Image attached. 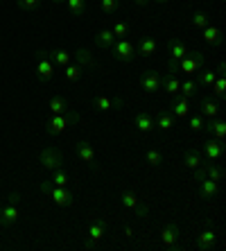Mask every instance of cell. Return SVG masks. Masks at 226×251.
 Returning a JSON list of instances; mask_svg holds the SVG:
<instances>
[{
	"label": "cell",
	"mask_w": 226,
	"mask_h": 251,
	"mask_svg": "<svg viewBox=\"0 0 226 251\" xmlns=\"http://www.w3.org/2000/svg\"><path fill=\"white\" fill-rule=\"evenodd\" d=\"M195 75H197V79H195V82H197V86L210 88V86H213V82H215V77H217V73H215V70H206V68H201V70H197Z\"/></svg>",
	"instance_id": "cell-32"
},
{
	"label": "cell",
	"mask_w": 226,
	"mask_h": 251,
	"mask_svg": "<svg viewBox=\"0 0 226 251\" xmlns=\"http://www.w3.org/2000/svg\"><path fill=\"white\" fill-rule=\"evenodd\" d=\"M203 64H206V54H203L201 50H188L186 57L176 64V73H183V75L190 77V75H195L197 70H201Z\"/></svg>",
	"instance_id": "cell-4"
},
{
	"label": "cell",
	"mask_w": 226,
	"mask_h": 251,
	"mask_svg": "<svg viewBox=\"0 0 226 251\" xmlns=\"http://www.w3.org/2000/svg\"><path fill=\"white\" fill-rule=\"evenodd\" d=\"M36 77H39L41 82H50L54 77V64L50 61L48 52H36Z\"/></svg>",
	"instance_id": "cell-7"
},
{
	"label": "cell",
	"mask_w": 226,
	"mask_h": 251,
	"mask_svg": "<svg viewBox=\"0 0 226 251\" xmlns=\"http://www.w3.org/2000/svg\"><path fill=\"white\" fill-rule=\"evenodd\" d=\"M174 123H176V118H174L168 109H161V111L154 116V125H156L158 131H170V129L174 127Z\"/></svg>",
	"instance_id": "cell-21"
},
{
	"label": "cell",
	"mask_w": 226,
	"mask_h": 251,
	"mask_svg": "<svg viewBox=\"0 0 226 251\" xmlns=\"http://www.w3.org/2000/svg\"><path fill=\"white\" fill-rule=\"evenodd\" d=\"M203 131L215 140H224L226 138V120H222L220 116L217 118H206L203 123Z\"/></svg>",
	"instance_id": "cell-9"
},
{
	"label": "cell",
	"mask_w": 226,
	"mask_h": 251,
	"mask_svg": "<svg viewBox=\"0 0 226 251\" xmlns=\"http://www.w3.org/2000/svg\"><path fill=\"white\" fill-rule=\"evenodd\" d=\"M68 181H70V176H68V172H66L64 168H57V170L50 172V183H52V186L68 188Z\"/></svg>",
	"instance_id": "cell-33"
},
{
	"label": "cell",
	"mask_w": 226,
	"mask_h": 251,
	"mask_svg": "<svg viewBox=\"0 0 226 251\" xmlns=\"http://www.w3.org/2000/svg\"><path fill=\"white\" fill-rule=\"evenodd\" d=\"M125 235H127V238H133V228L127 226V228H125Z\"/></svg>",
	"instance_id": "cell-46"
},
{
	"label": "cell",
	"mask_w": 226,
	"mask_h": 251,
	"mask_svg": "<svg viewBox=\"0 0 226 251\" xmlns=\"http://www.w3.org/2000/svg\"><path fill=\"white\" fill-rule=\"evenodd\" d=\"M104 233H106V222L104 220H93L91 226H88V238L95 240V242H100V240L104 238Z\"/></svg>",
	"instance_id": "cell-30"
},
{
	"label": "cell",
	"mask_w": 226,
	"mask_h": 251,
	"mask_svg": "<svg viewBox=\"0 0 226 251\" xmlns=\"http://www.w3.org/2000/svg\"><path fill=\"white\" fill-rule=\"evenodd\" d=\"M18 217H21L18 204H14V201L7 199L5 204L0 206V224H2V226H14V224L18 222Z\"/></svg>",
	"instance_id": "cell-12"
},
{
	"label": "cell",
	"mask_w": 226,
	"mask_h": 251,
	"mask_svg": "<svg viewBox=\"0 0 226 251\" xmlns=\"http://www.w3.org/2000/svg\"><path fill=\"white\" fill-rule=\"evenodd\" d=\"M95 245H98V242H95V240H91V238L84 240V247H86V249H95Z\"/></svg>",
	"instance_id": "cell-44"
},
{
	"label": "cell",
	"mask_w": 226,
	"mask_h": 251,
	"mask_svg": "<svg viewBox=\"0 0 226 251\" xmlns=\"http://www.w3.org/2000/svg\"><path fill=\"white\" fill-rule=\"evenodd\" d=\"M179 235H181L179 224H176V222H168L165 226H163V231H161L163 247H168V249H176V245H179Z\"/></svg>",
	"instance_id": "cell-10"
},
{
	"label": "cell",
	"mask_w": 226,
	"mask_h": 251,
	"mask_svg": "<svg viewBox=\"0 0 226 251\" xmlns=\"http://www.w3.org/2000/svg\"><path fill=\"white\" fill-rule=\"evenodd\" d=\"M203 123H206V118H203L201 113L188 116V127H190L192 131H201V129H203Z\"/></svg>",
	"instance_id": "cell-40"
},
{
	"label": "cell",
	"mask_w": 226,
	"mask_h": 251,
	"mask_svg": "<svg viewBox=\"0 0 226 251\" xmlns=\"http://www.w3.org/2000/svg\"><path fill=\"white\" fill-rule=\"evenodd\" d=\"M201 39L208 43V46H222V41H224V39H222V32L215 27V25H206V27L201 29Z\"/></svg>",
	"instance_id": "cell-27"
},
{
	"label": "cell",
	"mask_w": 226,
	"mask_h": 251,
	"mask_svg": "<svg viewBox=\"0 0 226 251\" xmlns=\"http://www.w3.org/2000/svg\"><path fill=\"white\" fill-rule=\"evenodd\" d=\"M161 88L170 95H176L179 93V88H181L179 77L174 75V73H165V75H161Z\"/></svg>",
	"instance_id": "cell-23"
},
{
	"label": "cell",
	"mask_w": 226,
	"mask_h": 251,
	"mask_svg": "<svg viewBox=\"0 0 226 251\" xmlns=\"http://www.w3.org/2000/svg\"><path fill=\"white\" fill-rule=\"evenodd\" d=\"M118 7H120L118 0H100V9H102L104 14H116Z\"/></svg>",
	"instance_id": "cell-42"
},
{
	"label": "cell",
	"mask_w": 226,
	"mask_h": 251,
	"mask_svg": "<svg viewBox=\"0 0 226 251\" xmlns=\"http://www.w3.org/2000/svg\"><path fill=\"white\" fill-rule=\"evenodd\" d=\"M215 245H217V233L213 231V226H206L197 238V249L199 251H213Z\"/></svg>",
	"instance_id": "cell-18"
},
{
	"label": "cell",
	"mask_w": 226,
	"mask_h": 251,
	"mask_svg": "<svg viewBox=\"0 0 226 251\" xmlns=\"http://www.w3.org/2000/svg\"><path fill=\"white\" fill-rule=\"evenodd\" d=\"M197 188H199L201 199H215V197H217V193H220V183L213 181V179H208V176L197 179Z\"/></svg>",
	"instance_id": "cell-17"
},
{
	"label": "cell",
	"mask_w": 226,
	"mask_h": 251,
	"mask_svg": "<svg viewBox=\"0 0 226 251\" xmlns=\"http://www.w3.org/2000/svg\"><path fill=\"white\" fill-rule=\"evenodd\" d=\"M213 93L217 95L220 100H224L226 98V75L224 73H217V77H215V82H213Z\"/></svg>",
	"instance_id": "cell-35"
},
{
	"label": "cell",
	"mask_w": 226,
	"mask_h": 251,
	"mask_svg": "<svg viewBox=\"0 0 226 251\" xmlns=\"http://www.w3.org/2000/svg\"><path fill=\"white\" fill-rule=\"evenodd\" d=\"M145 163L150 165V168H161L163 165V154L158 152L156 147H150L145 154Z\"/></svg>",
	"instance_id": "cell-36"
},
{
	"label": "cell",
	"mask_w": 226,
	"mask_h": 251,
	"mask_svg": "<svg viewBox=\"0 0 226 251\" xmlns=\"http://www.w3.org/2000/svg\"><path fill=\"white\" fill-rule=\"evenodd\" d=\"M197 82L195 79H186V82H181V88H179V95H183V98H195V93H197Z\"/></svg>",
	"instance_id": "cell-38"
},
{
	"label": "cell",
	"mask_w": 226,
	"mask_h": 251,
	"mask_svg": "<svg viewBox=\"0 0 226 251\" xmlns=\"http://www.w3.org/2000/svg\"><path fill=\"white\" fill-rule=\"evenodd\" d=\"M190 25L195 29H203L206 25H210L208 14H206V12H195V14H192V18H190Z\"/></svg>",
	"instance_id": "cell-39"
},
{
	"label": "cell",
	"mask_w": 226,
	"mask_h": 251,
	"mask_svg": "<svg viewBox=\"0 0 226 251\" xmlns=\"http://www.w3.org/2000/svg\"><path fill=\"white\" fill-rule=\"evenodd\" d=\"M75 154L79 156V161L88 163L91 168H98V163H95V150L88 140H79V143H75Z\"/></svg>",
	"instance_id": "cell-14"
},
{
	"label": "cell",
	"mask_w": 226,
	"mask_h": 251,
	"mask_svg": "<svg viewBox=\"0 0 226 251\" xmlns=\"http://www.w3.org/2000/svg\"><path fill=\"white\" fill-rule=\"evenodd\" d=\"M156 50H158V41L154 39V36H143L138 41V46H136V57H151V54H156Z\"/></svg>",
	"instance_id": "cell-19"
},
{
	"label": "cell",
	"mask_w": 226,
	"mask_h": 251,
	"mask_svg": "<svg viewBox=\"0 0 226 251\" xmlns=\"http://www.w3.org/2000/svg\"><path fill=\"white\" fill-rule=\"evenodd\" d=\"M220 2H224V0H220Z\"/></svg>",
	"instance_id": "cell-49"
},
{
	"label": "cell",
	"mask_w": 226,
	"mask_h": 251,
	"mask_svg": "<svg viewBox=\"0 0 226 251\" xmlns=\"http://www.w3.org/2000/svg\"><path fill=\"white\" fill-rule=\"evenodd\" d=\"M111 32H113V36H116V39H125V36L129 34V25L125 23V21H118V23H113Z\"/></svg>",
	"instance_id": "cell-41"
},
{
	"label": "cell",
	"mask_w": 226,
	"mask_h": 251,
	"mask_svg": "<svg viewBox=\"0 0 226 251\" xmlns=\"http://www.w3.org/2000/svg\"><path fill=\"white\" fill-rule=\"evenodd\" d=\"M183 163H186V168L197 170L199 165L203 163V158H201V154H199L195 147H190V150H186V152H183Z\"/></svg>",
	"instance_id": "cell-31"
},
{
	"label": "cell",
	"mask_w": 226,
	"mask_h": 251,
	"mask_svg": "<svg viewBox=\"0 0 226 251\" xmlns=\"http://www.w3.org/2000/svg\"><path fill=\"white\" fill-rule=\"evenodd\" d=\"M203 172H206V176H208V179H213V181H217V183L224 179V168H222L220 163H215V161L203 163Z\"/></svg>",
	"instance_id": "cell-29"
},
{
	"label": "cell",
	"mask_w": 226,
	"mask_h": 251,
	"mask_svg": "<svg viewBox=\"0 0 226 251\" xmlns=\"http://www.w3.org/2000/svg\"><path fill=\"white\" fill-rule=\"evenodd\" d=\"M133 125L138 131L143 134H151V131H156V125H154V116L150 111H138L133 116Z\"/></svg>",
	"instance_id": "cell-16"
},
{
	"label": "cell",
	"mask_w": 226,
	"mask_h": 251,
	"mask_svg": "<svg viewBox=\"0 0 226 251\" xmlns=\"http://www.w3.org/2000/svg\"><path fill=\"white\" fill-rule=\"evenodd\" d=\"M203 152L208 156V161H220L224 156V145H222V140H215V138H208L203 143Z\"/></svg>",
	"instance_id": "cell-20"
},
{
	"label": "cell",
	"mask_w": 226,
	"mask_h": 251,
	"mask_svg": "<svg viewBox=\"0 0 226 251\" xmlns=\"http://www.w3.org/2000/svg\"><path fill=\"white\" fill-rule=\"evenodd\" d=\"M93 41H95V46L100 48V50H111V46L116 43V36H113V32L111 29H100L98 34L93 36Z\"/></svg>",
	"instance_id": "cell-24"
},
{
	"label": "cell",
	"mask_w": 226,
	"mask_h": 251,
	"mask_svg": "<svg viewBox=\"0 0 226 251\" xmlns=\"http://www.w3.org/2000/svg\"><path fill=\"white\" fill-rule=\"evenodd\" d=\"M41 0H18V9H23V12H34L39 9Z\"/></svg>",
	"instance_id": "cell-43"
},
{
	"label": "cell",
	"mask_w": 226,
	"mask_h": 251,
	"mask_svg": "<svg viewBox=\"0 0 226 251\" xmlns=\"http://www.w3.org/2000/svg\"><path fill=\"white\" fill-rule=\"evenodd\" d=\"M133 5H136V7H145V5H150V0H133Z\"/></svg>",
	"instance_id": "cell-45"
},
{
	"label": "cell",
	"mask_w": 226,
	"mask_h": 251,
	"mask_svg": "<svg viewBox=\"0 0 226 251\" xmlns=\"http://www.w3.org/2000/svg\"><path fill=\"white\" fill-rule=\"evenodd\" d=\"M66 2H68V12L75 18L84 16V12H86V0H66Z\"/></svg>",
	"instance_id": "cell-37"
},
{
	"label": "cell",
	"mask_w": 226,
	"mask_h": 251,
	"mask_svg": "<svg viewBox=\"0 0 226 251\" xmlns=\"http://www.w3.org/2000/svg\"><path fill=\"white\" fill-rule=\"evenodd\" d=\"M197 109H199V113H201L203 118H217V116H220V104H217V102H213V98H208V95L199 100Z\"/></svg>",
	"instance_id": "cell-22"
},
{
	"label": "cell",
	"mask_w": 226,
	"mask_h": 251,
	"mask_svg": "<svg viewBox=\"0 0 226 251\" xmlns=\"http://www.w3.org/2000/svg\"><path fill=\"white\" fill-rule=\"evenodd\" d=\"M138 84H140V88H143L145 93L154 95L156 91H161V75H158L156 70H145V73L140 75Z\"/></svg>",
	"instance_id": "cell-11"
},
{
	"label": "cell",
	"mask_w": 226,
	"mask_h": 251,
	"mask_svg": "<svg viewBox=\"0 0 226 251\" xmlns=\"http://www.w3.org/2000/svg\"><path fill=\"white\" fill-rule=\"evenodd\" d=\"M125 100L122 98H109V95H98L93 100V106L98 111H116V109H122Z\"/></svg>",
	"instance_id": "cell-15"
},
{
	"label": "cell",
	"mask_w": 226,
	"mask_h": 251,
	"mask_svg": "<svg viewBox=\"0 0 226 251\" xmlns=\"http://www.w3.org/2000/svg\"><path fill=\"white\" fill-rule=\"evenodd\" d=\"M52 2H66V0H52Z\"/></svg>",
	"instance_id": "cell-48"
},
{
	"label": "cell",
	"mask_w": 226,
	"mask_h": 251,
	"mask_svg": "<svg viewBox=\"0 0 226 251\" xmlns=\"http://www.w3.org/2000/svg\"><path fill=\"white\" fill-rule=\"evenodd\" d=\"M150 2H158V5H168L170 0H150Z\"/></svg>",
	"instance_id": "cell-47"
},
{
	"label": "cell",
	"mask_w": 226,
	"mask_h": 251,
	"mask_svg": "<svg viewBox=\"0 0 226 251\" xmlns=\"http://www.w3.org/2000/svg\"><path fill=\"white\" fill-rule=\"evenodd\" d=\"M111 54L120 64H131L136 59V46L129 39H116V43L111 46Z\"/></svg>",
	"instance_id": "cell-5"
},
{
	"label": "cell",
	"mask_w": 226,
	"mask_h": 251,
	"mask_svg": "<svg viewBox=\"0 0 226 251\" xmlns=\"http://www.w3.org/2000/svg\"><path fill=\"white\" fill-rule=\"evenodd\" d=\"M70 111V102L64 95H52L50 98V113L52 116H59V113H68Z\"/></svg>",
	"instance_id": "cell-26"
},
{
	"label": "cell",
	"mask_w": 226,
	"mask_h": 251,
	"mask_svg": "<svg viewBox=\"0 0 226 251\" xmlns=\"http://www.w3.org/2000/svg\"><path fill=\"white\" fill-rule=\"evenodd\" d=\"M48 57H50V61H52L54 66H61V68H66V66L73 61V54H70L68 50H61V48L50 50V52H48Z\"/></svg>",
	"instance_id": "cell-28"
},
{
	"label": "cell",
	"mask_w": 226,
	"mask_h": 251,
	"mask_svg": "<svg viewBox=\"0 0 226 251\" xmlns=\"http://www.w3.org/2000/svg\"><path fill=\"white\" fill-rule=\"evenodd\" d=\"M120 201L125 208H131L138 213V217H147V206L145 204H140V199L138 195L133 193V190H125V193L120 195Z\"/></svg>",
	"instance_id": "cell-13"
},
{
	"label": "cell",
	"mask_w": 226,
	"mask_h": 251,
	"mask_svg": "<svg viewBox=\"0 0 226 251\" xmlns=\"http://www.w3.org/2000/svg\"><path fill=\"white\" fill-rule=\"evenodd\" d=\"M81 73H84V70H81L77 64H68V66L64 68V77H66V82H68V84H77V82L81 79Z\"/></svg>",
	"instance_id": "cell-34"
},
{
	"label": "cell",
	"mask_w": 226,
	"mask_h": 251,
	"mask_svg": "<svg viewBox=\"0 0 226 251\" xmlns=\"http://www.w3.org/2000/svg\"><path fill=\"white\" fill-rule=\"evenodd\" d=\"M41 193L48 195V197L52 199L57 206L61 208H68V206L75 204V199H73V193H70L68 188H59V186H52L50 181H41Z\"/></svg>",
	"instance_id": "cell-2"
},
{
	"label": "cell",
	"mask_w": 226,
	"mask_h": 251,
	"mask_svg": "<svg viewBox=\"0 0 226 251\" xmlns=\"http://www.w3.org/2000/svg\"><path fill=\"white\" fill-rule=\"evenodd\" d=\"M165 48H168V54H170V61H168V73H176V64H179L181 59L188 54V43L179 36H168V41H165Z\"/></svg>",
	"instance_id": "cell-1"
},
{
	"label": "cell",
	"mask_w": 226,
	"mask_h": 251,
	"mask_svg": "<svg viewBox=\"0 0 226 251\" xmlns=\"http://www.w3.org/2000/svg\"><path fill=\"white\" fill-rule=\"evenodd\" d=\"M168 111L172 113L176 120L179 118H188L190 116V100L183 98V95H172V100H170V106H168Z\"/></svg>",
	"instance_id": "cell-8"
},
{
	"label": "cell",
	"mask_w": 226,
	"mask_h": 251,
	"mask_svg": "<svg viewBox=\"0 0 226 251\" xmlns=\"http://www.w3.org/2000/svg\"><path fill=\"white\" fill-rule=\"evenodd\" d=\"M73 59H77V66H79L81 70L84 68H95V57L91 50H86V48H77V52L73 54Z\"/></svg>",
	"instance_id": "cell-25"
},
{
	"label": "cell",
	"mask_w": 226,
	"mask_h": 251,
	"mask_svg": "<svg viewBox=\"0 0 226 251\" xmlns=\"http://www.w3.org/2000/svg\"><path fill=\"white\" fill-rule=\"evenodd\" d=\"M79 123V116L75 111H68V113H59V116H50L48 118V127H46V134L48 136H59L64 134L66 129L70 125Z\"/></svg>",
	"instance_id": "cell-3"
},
{
	"label": "cell",
	"mask_w": 226,
	"mask_h": 251,
	"mask_svg": "<svg viewBox=\"0 0 226 251\" xmlns=\"http://www.w3.org/2000/svg\"><path fill=\"white\" fill-rule=\"evenodd\" d=\"M39 163L43 170H57V168H64V154L59 152L57 147H43L39 154Z\"/></svg>",
	"instance_id": "cell-6"
}]
</instances>
